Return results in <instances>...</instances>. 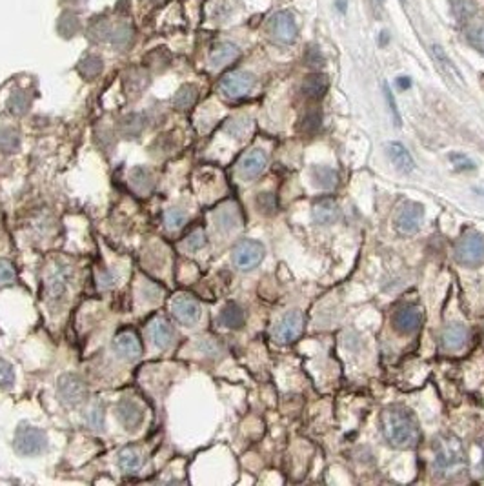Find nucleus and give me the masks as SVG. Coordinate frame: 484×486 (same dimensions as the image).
I'll return each mask as SVG.
<instances>
[{
	"label": "nucleus",
	"instance_id": "a878e982",
	"mask_svg": "<svg viewBox=\"0 0 484 486\" xmlns=\"http://www.w3.org/2000/svg\"><path fill=\"white\" fill-rule=\"evenodd\" d=\"M433 53H435V58H437V63H439V66H441V69H443L444 73H446L448 77L452 78V80H455V82H459L461 86L464 84V80H463V75L459 73V69L455 66H453V63L448 58V55L444 53V49L443 47H439V46H433Z\"/></svg>",
	"mask_w": 484,
	"mask_h": 486
},
{
	"label": "nucleus",
	"instance_id": "4468645a",
	"mask_svg": "<svg viewBox=\"0 0 484 486\" xmlns=\"http://www.w3.org/2000/svg\"><path fill=\"white\" fill-rule=\"evenodd\" d=\"M117 417L128 430H133L137 426H141L142 419H144V410L137 401L133 399H122L117 404Z\"/></svg>",
	"mask_w": 484,
	"mask_h": 486
},
{
	"label": "nucleus",
	"instance_id": "7c9ffc66",
	"mask_svg": "<svg viewBox=\"0 0 484 486\" xmlns=\"http://www.w3.org/2000/svg\"><path fill=\"white\" fill-rule=\"evenodd\" d=\"M453 13L459 21H472L477 13V5L472 0H453Z\"/></svg>",
	"mask_w": 484,
	"mask_h": 486
},
{
	"label": "nucleus",
	"instance_id": "2eb2a0df",
	"mask_svg": "<svg viewBox=\"0 0 484 486\" xmlns=\"http://www.w3.org/2000/svg\"><path fill=\"white\" fill-rule=\"evenodd\" d=\"M422 324V313L417 308H402V310L397 311V316L393 317V326L395 330L402 335H411L415 333Z\"/></svg>",
	"mask_w": 484,
	"mask_h": 486
},
{
	"label": "nucleus",
	"instance_id": "4c0bfd02",
	"mask_svg": "<svg viewBox=\"0 0 484 486\" xmlns=\"http://www.w3.org/2000/svg\"><path fill=\"white\" fill-rule=\"evenodd\" d=\"M122 128H124L126 135L135 137V135L141 133L142 130V119L139 117V115H130V117L122 122Z\"/></svg>",
	"mask_w": 484,
	"mask_h": 486
},
{
	"label": "nucleus",
	"instance_id": "a18cd8bd",
	"mask_svg": "<svg viewBox=\"0 0 484 486\" xmlns=\"http://www.w3.org/2000/svg\"><path fill=\"white\" fill-rule=\"evenodd\" d=\"M377 2H379V4H382V2H384V0H377Z\"/></svg>",
	"mask_w": 484,
	"mask_h": 486
},
{
	"label": "nucleus",
	"instance_id": "1a4fd4ad",
	"mask_svg": "<svg viewBox=\"0 0 484 486\" xmlns=\"http://www.w3.org/2000/svg\"><path fill=\"white\" fill-rule=\"evenodd\" d=\"M172 311L173 317L184 326L195 324L200 317V306L189 295H177L172 300Z\"/></svg>",
	"mask_w": 484,
	"mask_h": 486
},
{
	"label": "nucleus",
	"instance_id": "cd10ccee",
	"mask_svg": "<svg viewBox=\"0 0 484 486\" xmlns=\"http://www.w3.org/2000/svg\"><path fill=\"white\" fill-rule=\"evenodd\" d=\"M19 146H21V139L15 130H10V128L0 130V151L2 153H15Z\"/></svg>",
	"mask_w": 484,
	"mask_h": 486
},
{
	"label": "nucleus",
	"instance_id": "393cba45",
	"mask_svg": "<svg viewBox=\"0 0 484 486\" xmlns=\"http://www.w3.org/2000/svg\"><path fill=\"white\" fill-rule=\"evenodd\" d=\"M215 223H217L219 230H222V232H229V230H233V228L239 226L240 223L239 212H237L233 206L220 208L219 212L215 213Z\"/></svg>",
	"mask_w": 484,
	"mask_h": 486
},
{
	"label": "nucleus",
	"instance_id": "a211bd4d",
	"mask_svg": "<svg viewBox=\"0 0 484 486\" xmlns=\"http://www.w3.org/2000/svg\"><path fill=\"white\" fill-rule=\"evenodd\" d=\"M338 217H341V210L334 199H323L313 206V221L317 224L330 226V224L337 223Z\"/></svg>",
	"mask_w": 484,
	"mask_h": 486
},
{
	"label": "nucleus",
	"instance_id": "c756f323",
	"mask_svg": "<svg viewBox=\"0 0 484 486\" xmlns=\"http://www.w3.org/2000/svg\"><path fill=\"white\" fill-rule=\"evenodd\" d=\"M195 100H197V88L195 86H183L177 91L175 98H173V102H175L178 109L189 108V106H193Z\"/></svg>",
	"mask_w": 484,
	"mask_h": 486
},
{
	"label": "nucleus",
	"instance_id": "5701e85b",
	"mask_svg": "<svg viewBox=\"0 0 484 486\" xmlns=\"http://www.w3.org/2000/svg\"><path fill=\"white\" fill-rule=\"evenodd\" d=\"M312 179L313 182H315L319 188H323V190H332V188H335V184H337L338 181L337 171L328 168V166H315L312 170Z\"/></svg>",
	"mask_w": 484,
	"mask_h": 486
},
{
	"label": "nucleus",
	"instance_id": "f257e3e1",
	"mask_svg": "<svg viewBox=\"0 0 484 486\" xmlns=\"http://www.w3.org/2000/svg\"><path fill=\"white\" fill-rule=\"evenodd\" d=\"M380 428H382L384 439L399 450L413 448L421 437V430H419V423H417L413 412H410L404 406H397V404L382 410Z\"/></svg>",
	"mask_w": 484,
	"mask_h": 486
},
{
	"label": "nucleus",
	"instance_id": "39448f33",
	"mask_svg": "<svg viewBox=\"0 0 484 486\" xmlns=\"http://www.w3.org/2000/svg\"><path fill=\"white\" fill-rule=\"evenodd\" d=\"M424 221V206L421 202L406 201L395 215V230L402 235H413L421 230V224Z\"/></svg>",
	"mask_w": 484,
	"mask_h": 486
},
{
	"label": "nucleus",
	"instance_id": "f03ea898",
	"mask_svg": "<svg viewBox=\"0 0 484 486\" xmlns=\"http://www.w3.org/2000/svg\"><path fill=\"white\" fill-rule=\"evenodd\" d=\"M468 466L463 443L455 435H443L433 445V472L439 477H455Z\"/></svg>",
	"mask_w": 484,
	"mask_h": 486
},
{
	"label": "nucleus",
	"instance_id": "9b49d317",
	"mask_svg": "<svg viewBox=\"0 0 484 486\" xmlns=\"http://www.w3.org/2000/svg\"><path fill=\"white\" fill-rule=\"evenodd\" d=\"M270 30L271 35L275 36V41L284 42V44H290L297 36V24L293 21V16L286 11L273 15V19L270 21Z\"/></svg>",
	"mask_w": 484,
	"mask_h": 486
},
{
	"label": "nucleus",
	"instance_id": "79ce46f5",
	"mask_svg": "<svg viewBox=\"0 0 484 486\" xmlns=\"http://www.w3.org/2000/svg\"><path fill=\"white\" fill-rule=\"evenodd\" d=\"M450 159H452V162L455 164V168H457V170L470 171V170H474V168H475L474 162L470 161V159H466L464 155H452Z\"/></svg>",
	"mask_w": 484,
	"mask_h": 486
},
{
	"label": "nucleus",
	"instance_id": "6ab92c4d",
	"mask_svg": "<svg viewBox=\"0 0 484 486\" xmlns=\"http://www.w3.org/2000/svg\"><path fill=\"white\" fill-rule=\"evenodd\" d=\"M148 333H150V339L153 341L157 348H168L172 344L173 341V330L170 322L162 317H155L153 321L150 322V328H148Z\"/></svg>",
	"mask_w": 484,
	"mask_h": 486
},
{
	"label": "nucleus",
	"instance_id": "f704fd0d",
	"mask_svg": "<svg viewBox=\"0 0 484 486\" xmlns=\"http://www.w3.org/2000/svg\"><path fill=\"white\" fill-rule=\"evenodd\" d=\"M164 223H166V226L170 228V230H178V228L186 223V213H184L183 210H177V208L168 210L166 215H164Z\"/></svg>",
	"mask_w": 484,
	"mask_h": 486
},
{
	"label": "nucleus",
	"instance_id": "e433bc0d",
	"mask_svg": "<svg viewBox=\"0 0 484 486\" xmlns=\"http://www.w3.org/2000/svg\"><path fill=\"white\" fill-rule=\"evenodd\" d=\"M30 108V100H27V97L22 91H16V93L11 95L10 98V109L13 111V113L16 115H22L26 109Z\"/></svg>",
	"mask_w": 484,
	"mask_h": 486
},
{
	"label": "nucleus",
	"instance_id": "f3484780",
	"mask_svg": "<svg viewBox=\"0 0 484 486\" xmlns=\"http://www.w3.org/2000/svg\"><path fill=\"white\" fill-rule=\"evenodd\" d=\"M386 155L401 173H411L415 168V162H413L411 155L401 142H388L386 144Z\"/></svg>",
	"mask_w": 484,
	"mask_h": 486
},
{
	"label": "nucleus",
	"instance_id": "58836bf2",
	"mask_svg": "<svg viewBox=\"0 0 484 486\" xmlns=\"http://www.w3.org/2000/svg\"><path fill=\"white\" fill-rule=\"evenodd\" d=\"M204 246H206V233H204L203 230H195V232L187 237L186 248L195 252V250H200L204 248Z\"/></svg>",
	"mask_w": 484,
	"mask_h": 486
},
{
	"label": "nucleus",
	"instance_id": "b1692460",
	"mask_svg": "<svg viewBox=\"0 0 484 486\" xmlns=\"http://www.w3.org/2000/svg\"><path fill=\"white\" fill-rule=\"evenodd\" d=\"M220 322H222L226 328H231V330H239L244 326V311L240 306H237L235 302L228 305L220 313Z\"/></svg>",
	"mask_w": 484,
	"mask_h": 486
},
{
	"label": "nucleus",
	"instance_id": "c85d7f7f",
	"mask_svg": "<svg viewBox=\"0 0 484 486\" xmlns=\"http://www.w3.org/2000/svg\"><path fill=\"white\" fill-rule=\"evenodd\" d=\"M78 69L82 73V77L91 80V78H95L102 71V60L97 55H88V57H84L82 63L78 64Z\"/></svg>",
	"mask_w": 484,
	"mask_h": 486
},
{
	"label": "nucleus",
	"instance_id": "c03bdc74",
	"mask_svg": "<svg viewBox=\"0 0 484 486\" xmlns=\"http://www.w3.org/2000/svg\"><path fill=\"white\" fill-rule=\"evenodd\" d=\"M397 82L401 84V88H402V89H406L408 86H410V80H408L406 77H401V78H399V80H397Z\"/></svg>",
	"mask_w": 484,
	"mask_h": 486
},
{
	"label": "nucleus",
	"instance_id": "a19ab883",
	"mask_svg": "<svg viewBox=\"0 0 484 486\" xmlns=\"http://www.w3.org/2000/svg\"><path fill=\"white\" fill-rule=\"evenodd\" d=\"M384 95H386V100H388V106H390L391 115H393V122H395V126H401V117H399V109H397L395 100H393V95H391L390 88H388V84H384Z\"/></svg>",
	"mask_w": 484,
	"mask_h": 486
},
{
	"label": "nucleus",
	"instance_id": "7ed1b4c3",
	"mask_svg": "<svg viewBox=\"0 0 484 486\" xmlns=\"http://www.w3.org/2000/svg\"><path fill=\"white\" fill-rule=\"evenodd\" d=\"M455 261L463 266H479L484 263V235L479 232L464 233L455 244Z\"/></svg>",
	"mask_w": 484,
	"mask_h": 486
},
{
	"label": "nucleus",
	"instance_id": "37998d69",
	"mask_svg": "<svg viewBox=\"0 0 484 486\" xmlns=\"http://www.w3.org/2000/svg\"><path fill=\"white\" fill-rule=\"evenodd\" d=\"M89 421H91V424H93L95 428H99L100 424H102V415H99V406H95V408L91 410Z\"/></svg>",
	"mask_w": 484,
	"mask_h": 486
},
{
	"label": "nucleus",
	"instance_id": "c9c22d12",
	"mask_svg": "<svg viewBox=\"0 0 484 486\" xmlns=\"http://www.w3.org/2000/svg\"><path fill=\"white\" fill-rule=\"evenodd\" d=\"M15 383V372L10 362L0 359V388H10Z\"/></svg>",
	"mask_w": 484,
	"mask_h": 486
},
{
	"label": "nucleus",
	"instance_id": "6e6552de",
	"mask_svg": "<svg viewBox=\"0 0 484 486\" xmlns=\"http://www.w3.org/2000/svg\"><path fill=\"white\" fill-rule=\"evenodd\" d=\"M255 86V77L248 71H233L228 73L220 80L222 93L229 98H240L248 95Z\"/></svg>",
	"mask_w": 484,
	"mask_h": 486
},
{
	"label": "nucleus",
	"instance_id": "de8ad7c7",
	"mask_svg": "<svg viewBox=\"0 0 484 486\" xmlns=\"http://www.w3.org/2000/svg\"><path fill=\"white\" fill-rule=\"evenodd\" d=\"M402 2H404V0H402Z\"/></svg>",
	"mask_w": 484,
	"mask_h": 486
},
{
	"label": "nucleus",
	"instance_id": "4be33fe9",
	"mask_svg": "<svg viewBox=\"0 0 484 486\" xmlns=\"http://www.w3.org/2000/svg\"><path fill=\"white\" fill-rule=\"evenodd\" d=\"M237 55H239V47L231 44V42H222V44H219L214 49L211 57H209V63H211L214 67H222L231 63V60H235Z\"/></svg>",
	"mask_w": 484,
	"mask_h": 486
},
{
	"label": "nucleus",
	"instance_id": "473e14b6",
	"mask_svg": "<svg viewBox=\"0 0 484 486\" xmlns=\"http://www.w3.org/2000/svg\"><path fill=\"white\" fill-rule=\"evenodd\" d=\"M131 38H133V30H131L128 24H122V26L117 27L113 33V47L124 49V47L130 46Z\"/></svg>",
	"mask_w": 484,
	"mask_h": 486
},
{
	"label": "nucleus",
	"instance_id": "f8f14e48",
	"mask_svg": "<svg viewBox=\"0 0 484 486\" xmlns=\"http://www.w3.org/2000/svg\"><path fill=\"white\" fill-rule=\"evenodd\" d=\"M266 164H268V155L262 150H251L248 151L239 162V175L244 181H251L264 171Z\"/></svg>",
	"mask_w": 484,
	"mask_h": 486
},
{
	"label": "nucleus",
	"instance_id": "9d476101",
	"mask_svg": "<svg viewBox=\"0 0 484 486\" xmlns=\"http://www.w3.org/2000/svg\"><path fill=\"white\" fill-rule=\"evenodd\" d=\"M58 392H60V397L64 399V403L71 404V406L80 404L86 399V395H88L84 381L77 377V375H73V373H68V375L60 377V381H58Z\"/></svg>",
	"mask_w": 484,
	"mask_h": 486
},
{
	"label": "nucleus",
	"instance_id": "49530a36",
	"mask_svg": "<svg viewBox=\"0 0 484 486\" xmlns=\"http://www.w3.org/2000/svg\"><path fill=\"white\" fill-rule=\"evenodd\" d=\"M483 466H484V452H483Z\"/></svg>",
	"mask_w": 484,
	"mask_h": 486
},
{
	"label": "nucleus",
	"instance_id": "423d86ee",
	"mask_svg": "<svg viewBox=\"0 0 484 486\" xmlns=\"http://www.w3.org/2000/svg\"><path fill=\"white\" fill-rule=\"evenodd\" d=\"M47 437L42 430L22 424L15 434V448L22 455H38L46 450Z\"/></svg>",
	"mask_w": 484,
	"mask_h": 486
},
{
	"label": "nucleus",
	"instance_id": "20e7f679",
	"mask_svg": "<svg viewBox=\"0 0 484 486\" xmlns=\"http://www.w3.org/2000/svg\"><path fill=\"white\" fill-rule=\"evenodd\" d=\"M266 255V250L259 241H251V239H244L240 243L235 244L233 252H231V259L233 264L242 272H250V269L257 268L262 263Z\"/></svg>",
	"mask_w": 484,
	"mask_h": 486
},
{
	"label": "nucleus",
	"instance_id": "bb28decb",
	"mask_svg": "<svg viewBox=\"0 0 484 486\" xmlns=\"http://www.w3.org/2000/svg\"><path fill=\"white\" fill-rule=\"evenodd\" d=\"M119 465H120V468H122L124 472H128V474H131V472H137L142 465L141 454H139L135 448H126V450L120 452Z\"/></svg>",
	"mask_w": 484,
	"mask_h": 486
},
{
	"label": "nucleus",
	"instance_id": "ea45409f",
	"mask_svg": "<svg viewBox=\"0 0 484 486\" xmlns=\"http://www.w3.org/2000/svg\"><path fill=\"white\" fill-rule=\"evenodd\" d=\"M257 204H259V210L264 213L266 212L271 213L273 210H275V199H273V195H271V193H261V197H259Z\"/></svg>",
	"mask_w": 484,
	"mask_h": 486
},
{
	"label": "nucleus",
	"instance_id": "aec40b11",
	"mask_svg": "<svg viewBox=\"0 0 484 486\" xmlns=\"http://www.w3.org/2000/svg\"><path fill=\"white\" fill-rule=\"evenodd\" d=\"M66 286H68V269H53V274L47 277L46 283L47 300H49V302H57L58 299H62V295L66 294Z\"/></svg>",
	"mask_w": 484,
	"mask_h": 486
},
{
	"label": "nucleus",
	"instance_id": "412c9836",
	"mask_svg": "<svg viewBox=\"0 0 484 486\" xmlns=\"http://www.w3.org/2000/svg\"><path fill=\"white\" fill-rule=\"evenodd\" d=\"M326 89H328V78L321 75V73H315V75H310L306 77L304 84H302V91L304 95L310 98H323L326 95Z\"/></svg>",
	"mask_w": 484,
	"mask_h": 486
},
{
	"label": "nucleus",
	"instance_id": "2f4dec72",
	"mask_svg": "<svg viewBox=\"0 0 484 486\" xmlns=\"http://www.w3.org/2000/svg\"><path fill=\"white\" fill-rule=\"evenodd\" d=\"M466 36H468V42L475 49L484 53V21H477L475 24H472L468 27V32H466Z\"/></svg>",
	"mask_w": 484,
	"mask_h": 486
},
{
	"label": "nucleus",
	"instance_id": "dca6fc26",
	"mask_svg": "<svg viewBox=\"0 0 484 486\" xmlns=\"http://www.w3.org/2000/svg\"><path fill=\"white\" fill-rule=\"evenodd\" d=\"M113 350L124 359H137L142 353L141 339L133 331H122L115 337Z\"/></svg>",
	"mask_w": 484,
	"mask_h": 486
},
{
	"label": "nucleus",
	"instance_id": "ddd939ff",
	"mask_svg": "<svg viewBox=\"0 0 484 486\" xmlns=\"http://www.w3.org/2000/svg\"><path fill=\"white\" fill-rule=\"evenodd\" d=\"M439 339H441V346L446 352H459L466 344V341H468V330L461 322H453V324H448L441 331Z\"/></svg>",
	"mask_w": 484,
	"mask_h": 486
},
{
	"label": "nucleus",
	"instance_id": "0eeeda50",
	"mask_svg": "<svg viewBox=\"0 0 484 486\" xmlns=\"http://www.w3.org/2000/svg\"><path fill=\"white\" fill-rule=\"evenodd\" d=\"M304 328V319L299 310H290L288 313L282 316V319L277 322L275 330H273V337L282 344H290L295 339H299Z\"/></svg>",
	"mask_w": 484,
	"mask_h": 486
},
{
	"label": "nucleus",
	"instance_id": "72a5a7b5",
	"mask_svg": "<svg viewBox=\"0 0 484 486\" xmlns=\"http://www.w3.org/2000/svg\"><path fill=\"white\" fill-rule=\"evenodd\" d=\"M16 280V274L13 264L8 259H0V288H5V286L15 285Z\"/></svg>",
	"mask_w": 484,
	"mask_h": 486
}]
</instances>
